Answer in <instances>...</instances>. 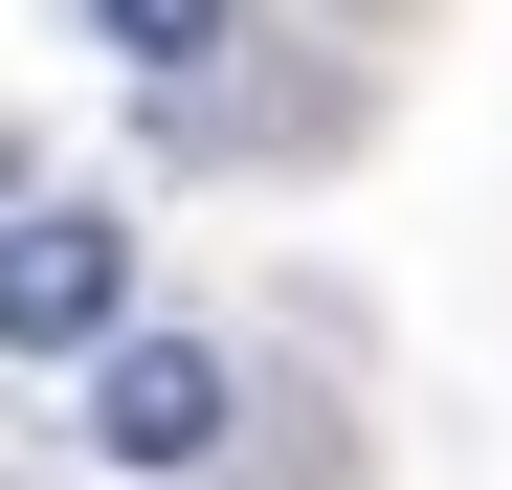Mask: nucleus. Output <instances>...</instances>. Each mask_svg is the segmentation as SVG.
Masks as SVG:
<instances>
[{"instance_id": "f257e3e1", "label": "nucleus", "mask_w": 512, "mask_h": 490, "mask_svg": "<svg viewBox=\"0 0 512 490\" xmlns=\"http://www.w3.org/2000/svg\"><path fill=\"white\" fill-rule=\"evenodd\" d=\"M67 379H90V401H67V446H90V468H223V446H245L223 335H156V312H134V335H90Z\"/></svg>"}, {"instance_id": "f03ea898", "label": "nucleus", "mask_w": 512, "mask_h": 490, "mask_svg": "<svg viewBox=\"0 0 512 490\" xmlns=\"http://www.w3.org/2000/svg\"><path fill=\"white\" fill-rule=\"evenodd\" d=\"M90 335H134V201H23L0 223V357H90Z\"/></svg>"}, {"instance_id": "7ed1b4c3", "label": "nucleus", "mask_w": 512, "mask_h": 490, "mask_svg": "<svg viewBox=\"0 0 512 490\" xmlns=\"http://www.w3.org/2000/svg\"><path fill=\"white\" fill-rule=\"evenodd\" d=\"M90 45L134 90H201V67H245V0H90Z\"/></svg>"}]
</instances>
